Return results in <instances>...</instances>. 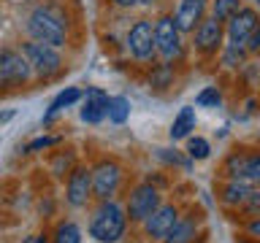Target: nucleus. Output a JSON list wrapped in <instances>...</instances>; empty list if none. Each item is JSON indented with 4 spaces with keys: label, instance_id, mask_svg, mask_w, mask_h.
<instances>
[{
    "label": "nucleus",
    "instance_id": "obj_32",
    "mask_svg": "<svg viewBox=\"0 0 260 243\" xmlns=\"http://www.w3.org/2000/svg\"><path fill=\"white\" fill-rule=\"evenodd\" d=\"M249 232L255 235V238H260V219H255V222L249 224Z\"/></svg>",
    "mask_w": 260,
    "mask_h": 243
},
{
    "label": "nucleus",
    "instance_id": "obj_12",
    "mask_svg": "<svg viewBox=\"0 0 260 243\" xmlns=\"http://www.w3.org/2000/svg\"><path fill=\"white\" fill-rule=\"evenodd\" d=\"M203 11H206V0H179V8L174 16L179 32H192L201 24Z\"/></svg>",
    "mask_w": 260,
    "mask_h": 243
},
{
    "label": "nucleus",
    "instance_id": "obj_19",
    "mask_svg": "<svg viewBox=\"0 0 260 243\" xmlns=\"http://www.w3.org/2000/svg\"><path fill=\"white\" fill-rule=\"evenodd\" d=\"M225 170H228V176H231L233 181H244V178H247V170H249V157L247 154H231Z\"/></svg>",
    "mask_w": 260,
    "mask_h": 243
},
{
    "label": "nucleus",
    "instance_id": "obj_28",
    "mask_svg": "<svg viewBox=\"0 0 260 243\" xmlns=\"http://www.w3.org/2000/svg\"><path fill=\"white\" fill-rule=\"evenodd\" d=\"M244 49H247V52H260V24L249 32V38L244 40Z\"/></svg>",
    "mask_w": 260,
    "mask_h": 243
},
{
    "label": "nucleus",
    "instance_id": "obj_31",
    "mask_svg": "<svg viewBox=\"0 0 260 243\" xmlns=\"http://www.w3.org/2000/svg\"><path fill=\"white\" fill-rule=\"evenodd\" d=\"M114 6H119V8H130V6H136L138 0H111Z\"/></svg>",
    "mask_w": 260,
    "mask_h": 243
},
{
    "label": "nucleus",
    "instance_id": "obj_29",
    "mask_svg": "<svg viewBox=\"0 0 260 243\" xmlns=\"http://www.w3.org/2000/svg\"><path fill=\"white\" fill-rule=\"evenodd\" d=\"M244 206H247L249 214H260V189L249 192V194H247V200H244Z\"/></svg>",
    "mask_w": 260,
    "mask_h": 243
},
{
    "label": "nucleus",
    "instance_id": "obj_15",
    "mask_svg": "<svg viewBox=\"0 0 260 243\" xmlns=\"http://www.w3.org/2000/svg\"><path fill=\"white\" fill-rule=\"evenodd\" d=\"M192 130H195V108L184 105V108L176 113V119H174V125H171L168 133L174 141H182V138H190Z\"/></svg>",
    "mask_w": 260,
    "mask_h": 243
},
{
    "label": "nucleus",
    "instance_id": "obj_4",
    "mask_svg": "<svg viewBox=\"0 0 260 243\" xmlns=\"http://www.w3.org/2000/svg\"><path fill=\"white\" fill-rule=\"evenodd\" d=\"M32 76L30 62L24 60L22 52L14 49H0V89L6 87H22Z\"/></svg>",
    "mask_w": 260,
    "mask_h": 243
},
{
    "label": "nucleus",
    "instance_id": "obj_26",
    "mask_svg": "<svg viewBox=\"0 0 260 243\" xmlns=\"http://www.w3.org/2000/svg\"><path fill=\"white\" fill-rule=\"evenodd\" d=\"M247 181L260 186V151L249 157V170H247Z\"/></svg>",
    "mask_w": 260,
    "mask_h": 243
},
{
    "label": "nucleus",
    "instance_id": "obj_18",
    "mask_svg": "<svg viewBox=\"0 0 260 243\" xmlns=\"http://www.w3.org/2000/svg\"><path fill=\"white\" fill-rule=\"evenodd\" d=\"M192 238H195V224L179 219V222L174 224V230L162 238V243H192Z\"/></svg>",
    "mask_w": 260,
    "mask_h": 243
},
{
    "label": "nucleus",
    "instance_id": "obj_3",
    "mask_svg": "<svg viewBox=\"0 0 260 243\" xmlns=\"http://www.w3.org/2000/svg\"><path fill=\"white\" fill-rule=\"evenodd\" d=\"M22 54H24V60L30 62L32 73H36V76H41V78L54 76V73L62 68V57H60V52H57L54 46H49V44L30 40V44L22 46Z\"/></svg>",
    "mask_w": 260,
    "mask_h": 243
},
{
    "label": "nucleus",
    "instance_id": "obj_6",
    "mask_svg": "<svg viewBox=\"0 0 260 243\" xmlns=\"http://www.w3.org/2000/svg\"><path fill=\"white\" fill-rule=\"evenodd\" d=\"M127 49L136 60H141V62L152 60L154 52H157V49H154V24L146 22V19L136 22L127 32Z\"/></svg>",
    "mask_w": 260,
    "mask_h": 243
},
{
    "label": "nucleus",
    "instance_id": "obj_11",
    "mask_svg": "<svg viewBox=\"0 0 260 243\" xmlns=\"http://www.w3.org/2000/svg\"><path fill=\"white\" fill-rule=\"evenodd\" d=\"M257 24H260V19H257L255 8H239L228 19V38H231V44H244Z\"/></svg>",
    "mask_w": 260,
    "mask_h": 243
},
{
    "label": "nucleus",
    "instance_id": "obj_22",
    "mask_svg": "<svg viewBox=\"0 0 260 243\" xmlns=\"http://www.w3.org/2000/svg\"><path fill=\"white\" fill-rule=\"evenodd\" d=\"M236 11H239V0H214V6H211V16L217 22H228Z\"/></svg>",
    "mask_w": 260,
    "mask_h": 243
},
{
    "label": "nucleus",
    "instance_id": "obj_27",
    "mask_svg": "<svg viewBox=\"0 0 260 243\" xmlns=\"http://www.w3.org/2000/svg\"><path fill=\"white\" fill-rule=\"evenodd\" d=\"M71 165H73V154H60V157L54 159L52 170H54V176H62L65 170H71Z\"/></svg>",
    "mask_w": 260,
    "mask_h": 243
},
{
    "label": "nucleus",
    "instance_id": "obj_13",
    "mask_svg": "<svg viewBox=\"0 0 260 243\" xmlns=\"http://www.w3.org/2000/svg\"><path fill=\"white\" fill-rule=\"evenodd\" d=\"M84 105H81V122H87V125H98V122L106 119V105H109V95L103 92V89H87L84 95Z\"/></svg>",
    "mask_w": 260,
    "mask_h": 243
},
{
    "label": "nucleus",
    "instance_id": "obj_34",
    "mask_svg": "<svg viewBox=\"0 0 260 243\" xmlns=\"http://www.w3.org/2000/svg\"><path fill=\"white\" fill-rule=\"evenodd\" d=\"M255 3H257V6H260V0H255Z\"/></svg>",
    "mask_w": 260,
    "mask_h": 243
},
{
    "label": "nucleus",
    "instance_id": "obj_9",
    "mask_svg": "<svg viewBox=\"0 0 260 243\" xmlns=\"http://www.w3.org/2000/svg\"><path fill=\"white\" fill-rule=\"evenodd\" d=\"M65 197L73 208H84L87 200L92 197V170L89 168H73L65 186Z\"/></svg>",
    "mask_w": 260,
    "mask_h": 243
},
{
    "label": "nucleus",
    "instance_id": "obj_16",
    "mask_svg": "<svg viewBox=\"0 0 260 243\" xmlns=\"http://www.w3.org/2000/svg\"><path fill=\"white\" fill-rule=\"evenodd\" d=\"M81 95H84V92H81L79 87H68V89H62V92L52 100V105H49V113H46V119H44V122H52V119H54L62 108H71L73 103H79V100H81Z\"/></svg>",
    "mask_w": 260,
    "mask_h": 243
},
{
    "label": "nucleus",
    "instance_id": "obj_20",
    "mask_svg": "<svg viewBox=\"0 0 260 243\" xmlns=\"http://www.w3.org/2000/svg\"><path fill=\"white\" fill-rule=\"evenodd\" d=\"M252 189L244 181H231L225 186V194H222V200L228 202V206H241L244 200H247V194H249Z\"/></svg>",
    "mask_w": 260,
    "mask_h": 243
},
{
    "label": "nucleus",
    "instance_id": "obj_25",
    "mask_svg": "<svg viewBox=\"0 0 260 243\" xmlns=\"http://www.w3.org/2000/svg\"><path fill=\"white\" fill-rule=\"evenodd\" d=\"M57 141H60V138H49V135L36 138V141H30L27 146H24V151H27V154H36V151H41V149H52Z\"/></svg>",
    "mask_w": 260,
    "mask_h": 243
},
{
    "label": "nucleus",
    "instance_id": "obj_1",
    "mask_svg": "<svg viewBox=\"0 0 260 243\" xmlns=\"http://www.w3.org/2000/svg\"><path fill=\"white\" fill-rule=\"evenodd\" d=\"M27 32L32 40L38 44H49V46H65L68 40V24H65L62 14H57L54 8H36L27 16Z\"/></svg>",
    "mask_w": 260,
    "mask_h": 243
},
{
    "label": "nucleus",
    "instance_id": "obj_23",
    "mask_svg": "<svg viewBox=\"0 0 260 243\" xmlns=\"http://www.w3.org/2000/svg\"><path fill=\"white\" fill-rule=\"evenodd\" d=\"M209 151H211V146L206 138H187V154H190L192 159H206L209 157Z\"/></svg>",
    "mask_w": 260,
    "mask_h": 243
},
{
    "label": "nucleus",
    "instance_id": "obj_7",
    "mask_svg": "<svg viewBox=\"0 0 260 243\" xmlns=\"http://www.w3.org/2000/svg\"><path fill=\"white\" fill-rule=\"evenodd\" d=\"M122 184V168L117 162H101L92 168V192L101 200H111V194Z\"/></svg>",
    "mask_w": 260,
    "mask_h": 243
},
{
    "label": "nucleus",
    "instance_id": "obj_2",
    "mask_svg": "<svg viewBox=\"0 0 260 243\" xmlns=\"http://www.w3.org/2000/svg\"><path fill=\"white\" fill-rule=\"evenodd\" d=\"M125 224H127L125 211H122L117 202L103 200V206L92 214L89 232H92V238L101 240V243H117L122 235H125Z\"/></svg>",
    "mask_w": 260,
    "mask_h": 243
},
{
    "label": "nucleus",
    "instance_id": "obj_17",
    "mask_svg": "<svg viewBox=\"0 0 260 243\" xmlns=\"http://www.w3.org/2000/svg\"><path fill=\"white\" fill-rule=\"evenodd\" d=\"M106 116H109V122H114V125H125V122L130 119V100H127V97H122V95L109 97Z\"/></svg>",
    "mask_w": 260,
    "mask_h": 243
},
{
    "label": "nucleus",
    "instance_id": "obj_30",
    "mask_svg": "<svg viewBox=\"0 0 260 243\" xmlns=\"http://www.w3.org/2000/svg\"><path fill=\"white\" fill-rule=\"evenodd\" d=\"M22 243H49V240H46V235H27Z\"/></svg>",
    "mask_w": 260,
    "mask_h": 243
},
{
    "label": "nucleus",
    "instance_id": "obj_10",
    "mask_svg": "<svg viewBox=\"0 0 260 243\" xmlns=\"http://www.w3.org/2000/svg\"><path fill=\"white\" fill-rule=\"evenodd\" d=\"M176 222H179L176 206H157L149 216L144 219V227H146V235H149V238L162 240L171 230H174Z\"/></svg>",
    "mask_w": 260,
    "mask_h": 243
},
{
    "label": "nucleus",
    "instance_id": "obj_5",
    "mask_svg": "<svg viewBox=\"0 0 260 243\" xmlns=\"http://www.w3.org/2000/svg\"><path fill=\"white\" fill-rule=\"evenodd\" d=\"M154 49L162 54V60H174L182 54V32H179L174 16H160L154 22Z\"/></svg>",
    "mask_w": 260,
    "mask_h": 243
},
{
    "label": "nucleus",
    "instance_id": "obj_21",
    "mask_svg": "<svg viewBox=\"0 0 260 243\" xmlns=\"http://www.w3.org/2000/svg\"><path fill=\"white\" fill-rule=\"evenodd\" d=\"M52 243H81V230L73 222H62L60 227H57Z\"/></svg>",
    "mask_w": 260,
    "mask_h": 243
},
{
    "label": "nucleus",
    "instance_id": "obj_8",
    "mask_svg": "<svg viewBox=\"0 0 260 243\" xmlns=\"http://www.w3.org/2000/svg\"><path fill=\"white\" fill-rule=\"evenodd\" d=\"M157 206H160L157 189H154L152 184H141V186H136L133 194L127 197V211H125V214L133 219V222H144V219L149 216Z\"/></svg>",
    "mask_w": 260,
    "mask_h": 243
},
{
    "label": "nucleus",
    "instance_id": "obj_33",
    "mask_svg": "<svg viewBox=\"0 0 260 243\" xmlns=\"http://www.w3.org/2000/svg\"><path fill=\"white\" fill-rule=\"evenodd\" d=\"M141 3H144V6H152V3H154V0H141Z\"/></svg>",
    "mask_w": 260,
    "mask_h": 243
},
{
    "label": "nucleus",
    "instance_id": "obj_14",
    "mask_svg": "<svg viewBox=\"0 0 260 243\" xmlns=\"http://www.w3.org/2000/svg\"><path fill=\"white\" fill-rule=\"evenodd\" d=\"M219 44H222V22H217L214 16L201 19L198 30H195V46L209 54V52H217Z\"/></svg>",
    "mask_w": 260,
    "mask_h": 243
},
{
    "label": "nucleus",
    "instance_id": "obj_24",
    "mask_svg": "<svg viewBox=\"0 0 260 243\" xmlns=\"http://www.w3.org/2000/svg\"><path fill=\"white\" fill-rule=\"evenodd\" d=\"M219 100H222V97H219V89L217 87H206L198 97H195V103H198L201 108H217Z\"/></svg>",
    "mask_w": 260,
    "mask_h": 243
}]
</instances>
